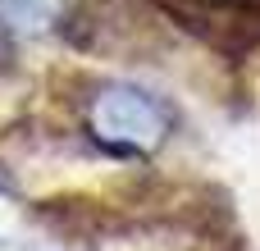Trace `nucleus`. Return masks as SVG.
<instances>
[{
	"label": "nucleus",
	"instance_id": "1",
	"mask_svg": "<svg viewBox=\"0 0 260 251\" xmlns=\"http://www.w3.org/2000/svg\"><path fill=\"white\" fill-rule=\"evenodd\" d=\"M87 128L96 133V142H105L114 151H155L174 133V119H169L165 101H155L151 91L114 82L91 96Z\"/></svg>",
	"mask_w": 260,
	"mask_h": 251
},
{
	"label": "nucleus",
	"instance_id": "2",
	"mask_svg": "<svg viewBox=\"0 0 260 251\" xmlns=\"http://www.w3.org/2000/svg\"><path fill=\"white\" fill-rule=\"evenodd\" d=\"M9 59H14V41H9V32L0 27V69H9Z\"/></svg>",
	"mask_w": 260,
	"mask_h": 251
}]
</instances>
